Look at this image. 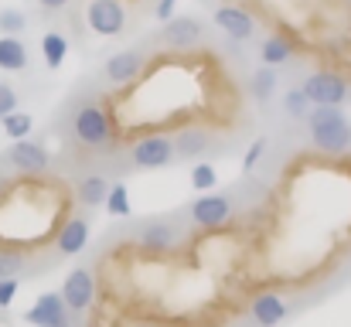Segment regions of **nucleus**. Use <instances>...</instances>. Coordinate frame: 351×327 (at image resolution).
Masks as SVG:
<instances>
[{
	"instance_id": "16",
	"label": "nucleus",
	"mask_w": 351,
	"mask_h": 327,
	"mask_svg": "<svg viewBox=\"0 0 351 327\" xmlns=\"http://www.w3.org/2000/svg\"><path fill=\"white\" fill-rule=\"evenodd\" d=\"M208 143H212L208 130H198V126L181 130V133L174 136V157H181V160H195V157H202V154L208 150Z\"/></svg>"
},
{
	"instance_id": "33",
	"label": "nucleus",
	"mask_w": 351,
	"mask_h": 327,
	"mask_svg": "<svg viewBox=\"0 0 351 327\" xmlns=\"http://www.w3.org/2000/svg\"><path fill=\"white\" fill-rule=\"evenodd\" d=\"M3 188H7V178H3V171H0V195H3Z\"/></svg>"
},
{
	"instance_id": "20",
	"label": "nucleus",
	"mask_w": 351,
	"mask_h": 327,
	"mask_svg": "<svg viewBox=\"0 0 351 327\" xmlns=\"http://www.w3.org/2000/svg\"><path fill=\"white\" fill-rule=\"evenodd\" d=\"M41 55H45V65L55 72L65 65V55H69V38L58 34V31H45L41 34Z\"/></svg>"
},
{
	"instance_id": "28",
	"label": "nucleus",
	"mask_w": 351,
	"mask_h": 327,
	"mask_svg": "<svg viewBox=\"0 0 351 327\" xmlns=\"http://www.w3.org/2000/svg\"><path fill=\"white\" fill-rule=\"evenodd\" d=\"M283 109H287V116H293V119H304V116L311 112V103H307V96H304L300 89H290V93L283 96Z\"/></svg>"
},
{
	"instance_id": "30",
	"label": "nucleus",
	"mask_w": 351,
	"mask_h": 327,
	"mask_svg": "<svg viewBox=\"0 0 351 327\" xmlns=\"http://www.w3.org/2000/svg\"><path fill=\"white\" fill-rule=\"evenodd\" d=\"M14 297H17V276H3L0 280V307H10Z\"/></svg>"
},
{
	"instance_id": "19",
	"label": "nucleus",
	"mask_w": 351,
	"mask_h": 327,
	"mask_svg": "<svg viewBox=\"0 0 351 327\" xmlns=\"http://www.w3.org/2000/svg\"><path fill=\"white\" fill-rule=\"evenodd\" d=\"M106 191H110V181H106L103 174H89V178L79 181L75 202H79L82 208H99V205L106 202Z\"/></svg>"
},
{
	"instance_id": "4",
	"label": "nucleus",
	"mask_w": 351,
	"mask_h": 327,
	"mask_svg": "<svg viewBox=\"0 0 351 327\" xmlns=\"http://www.w3.org/2000/svg\"><path fill=\"white\" fill-rule=\"evenodd\" d=\"M130 160L140 171H160L174 164V140L167 133H147L130 147Z\"/></svg>"
},
{
	"instance_id": "8",
	"label": "nucleus",
	"mask_w": 351,
	"mask_h": 327,
	"mask_svg": "<svg viewBox=\"0 0 351 327\" xmlns=\"http://www.w3.org/2000/svg\"><path fill=\"white\" fill-rule=\"evenodd\" d=\"M188 215L191 221L198 225V228H222L229 218L235 215V205L229 195H198L195 202H191V208H188Z\"/></svg>"
},
{
	"instance_id": "29",
	"label": "nucleus",
	"mask_w": 351,
	"mask_h": 327,
	"mask_svg": "<svg viewBox=\"0 0 351 327\" xmlns=\"http://www.w3.org/2000/svg\"><path fill=\"white\" fill-rule=\"evenodd\" d=\"M14 109H17V93H14V86L0 82V119H3L7 112H14Z\"/></svg>"
},
{
	"instance_id": "22",
	"label": "nucleus",
	"mask_w": 351,
	"mask_h": 327,
	"mask_svg": "<svg viewBox=\"0 0 351 327\" xmlns=\"http://www.w3.org/2000/svg\"><path fill=\"white\" fill-rule=\"evenodd\" d=\"M103 205H106V212H110V215L113 218H130V212H133V208H130V191H126V184H110V191H106V202H103Z\"/></svg>"
},
{
	"instance_id": "3",
	"label": "nucleus",
	"mask_w": 351,
	"mask_h": 327,
	"mask_svg": "<svg viewBox=\"0 0 351 327\" xmlns=\"http://www.w3.org/2000/svg\"><path fill=\"white\" fill-rule=\"evenodd\" d=\"M300 93L307 96L311 106H345V103L351 99V82L345 79V75L324 69V72L307 75L304 86H300Z\"/></svg>"
},
{
	"instance_id": "1",
	"label": "nucleus",
	"mask_w": 351,
	"mask_h": 327,
	"mask_svg": "<svg viewBox=\"0 0 351 327\" xmlns=\"http://www.w3.org/2000/svg\"><path fill=\"white\" fill-rule=\"evenodd\" d=\"M72 140L86 150H113L117 147V130H113V119H110V109L96 99L82 103L72 116Z\"/></svg>"
},
{
	"instance_id": "26",
	"label": "nucleus",
	"mask_w": 351,
	"mask_h": 327,
	"mask_svg": "<svg viewBox=\"0 0 351 327\" xmlns=\"http://www.w3.org/2000/svg\"><path fill=\"white\" fill-rule=\"evenodd\" d=\"M215 181H219V174H215L212 164H195V167H191V188H195V191H212Z\"/></svg>"
},
{
	"instance_id": "34",
	"label": "nucleus",
	"mask_w": 351,
	"mask_h": 327,
	"mask_svg": "<svg viewBox=\"0 0 351 327\" xmlns=\"http://www.w3.org/2000/svg\"><path fill=\"white\" fill-rule=\"evenodd\" d=\"M140 327H154V324H140Z\"/></svg>"
},
{
	"instance_id": "23",
	"label": "nucleus",
	"mask_w": 351,
	"mask_h": 327,
	"mask_svg": "<svg viewBox=\"0 0 351 327\" xmlns=\"http://www.w3.org/2000/svg\"><path fill=\"white\" fill-rule=\"evenodd\" d=\"M249 93H252V96H256L259 103H266V99H269V96L276 93V72L263 65V69H259V72H256V75L249 79Z\"/></svg>"
},
{
	"instance_id": "2",
	"label": "nucleus",
	"mask_w": 351,
	"mask_h": 327,
	"mask_svg": "<svg viewBox=\"0 0 351 327\" xmlns=\"http://www.w3.org/2000/svg\"><path fill=\"white\" fill-rule=\"evenodd\" d=\"M304 119H307L311 140L321 154H345L351 147V123L338 106H311Z\"/></svg>"
},
{
	"instance_id": "15",
	"label": "nucleus",
	"mask_w": 351,
	"mask_h": 327,
	"mask_svg": "<svg viewBox=\"0 0 351 327\" xmlns=\"http://www.w3.org/2000/svg\"><path fill=\"white\" fill-rule=\"evenodd\" d=\"M249 317L256 327H276L287 317V300L280 293H256L249 304Z\"/></svg>"
},
{
	"instance_id": "17",
	"label": "nucleus",
	"mask_w": 351,
	"mask_h": 327,
	"mask_svg": "<svg viewBox=\"0 0 351 327\" xmlns=\"http://www.w3.org/2000/svg\"><path fill=\"white\" fill-rule=\"evenodd\" d=\"M27 62H31L27 45H24L21 38L0 34V72H24Z\"/></svg>"
},
{
	"instance_id": "21",
	"label": "nucleus",
	"mask_w": 351,
	"mask_h": 327,
	"mask_svg": "<svg viewBox=\"0 0 351 327\" xmlns=\"http://www.w3.org/2000/svg\"><path fill=\"white\" fill-rule=\"evenodd\" d=\"M0 126H3V136H10V140H24V136H31L34 119H31L27 112L14 109V112H7V116L0 119Z\"/></svg>"
},
{
	"instance_id": "31",
	"label": "nucleus",
	"mask_w": 351,
	"mask_h": 327,
	"mask_svg": "<svg viewBox=\"0 0 351 327\" xmlns=\"http://www.w3.org/2000/svg\"><path fill=\"white\" fill-rule=\"evenodd\" d=\"M174 10H178V0H160V3L154 7V17H157V21H171Z\"/></svg>"
},
{
	"instance_id": "24",
	"label": "nucleus",
	"mask_w": 351,
	"mask_h": 327,
	"mask_svg": "<svg viewBox=\"0 0 351 327\" xmlns=\"http://www.w3.org/2000/svg\"><path fill=\"white\" fill-rule=\"evenodd\" d=\"M27 27V14L17 10V7H7L0 10V34H10V38H21Z\"/></svg>"
},
{
	"instance_id": "14",
	"label": "nucleus",
	"mask_w": 351,
	"mask_h": 327,
	"mask_svg": "<svg viewBox=\"0 0 351 327\" xmlns=\"http://www.w3.org/2000/svg\"><path fill=\"white\" fill-rule=\"evenodd\" d=\"M215 27H222L232 41H249L256 34V17L239 3H222L215 10Z\"/></svg>"
},
{
	"instance_id": "9",
	"label": "nucleus",
	"mask_w": 351,
	"mask_h": 327,
	"mask_svg": "<svg viewBox=\"0 0 351 327\" xmlns=\"http://www.w3.org/2000/svg\"><path fill=\"white\" fill-rule=\"evenodd\" d=\"M143 69H147L143 51H136V48H123V51H117V55H110V58H106L103 75H106V82H110V86L126 89V86H133V82L143 75Z\"/></svg>"
},
{
	"instance_id": "32",
	"label": "nucleus",
	"mask_w": 351,
	"mask_h": 327,
	"mask_svg": "<svg viewBox=\"0 0 351 327\" xmlns=\"http://www.w3.org/2000/svg\"><path fill=\"white\" fill-rule=\"evenodd\" d=\"M72 0H38V7L41 10H62V7H69Z\"/></svg>"
},
{
	"instance_id": "27",
	"label": "nucleus",
	"mask_w": 351,
	"mask_h": 327,
	"mask_svg": "<svg viewBox=\"0 0 351 327\" xmlns=\"http://www.w3.org/2000/svg\"><path fill=\"white\" fill-rule=\"evenodd\" d=\"M266 150H269V140H266V136H256V140H252V147H249V150H245V157H242V171H245V174H252V171L259 167V160L266 157Z\"/></svg>"
},
{
	"instance_id": "5",
	"label": "nucleus",
	"mask_w": 351,
	"mask_h": 327,
	"mask_svg": "<svg viewBox=\"0 0 351 327\" xmlns=\"http://www.w3.org/2000/svg\"><path fill=\"white\" fill-rule=\"evenodd\" d=\"M86 24L99 38H117L126 31L130 14H126L123 0H89L86 3Z\"/></svg>"
},
{
	"instance_id": "13",
	"label": "nucleus",
	"mask_w": 351,
	"mask_h": 327,
	"mask_svg": "<svg viewBox=\"0 0 351 327\" xmlns=\"http://www.w3.org/2000/svg\"><path fill=\"white\" fill-rule=\"evenodd\" d=\"M160 41L167 45V48H174V51H188V48H195L198 41H202V24L195 21V17H188V14H174L171 21H164V27H160Z\"/></svg>"
},
{
	"instance_id": "12",
	"label": "nucleus",
	"mask_w": 351,
	"mask_h": 327,
	"mask_svg": "<svg viewBox=\"0 0 351 327\" xmlns=\"http://www.w3.org/2000/svg\"><path fill=\"white\" fill-rule=\"evenodd\" d=\"M24 321L31 327H72V314H69V307L62 304L58 293H41V297L27 307Z\"/></svg>"
},
{
	"instance_id": "11",
	"label": "nucleus",
	"mask_w": 351,
	"mask_h": 327,
	"mask_svg": "<svg viewBox=\"0 0 351 327\" xmlns=\"http://www.w3.org/2000/svg\"><path fill=\"white\" fill-rule=\"evenodd\" d=\"M178 239H181L178 228L171 221H164V218H150V221H143L136 228V245L143 252H154V256H164V252L178 249Z\"/></svg>"
},
{
	"instance_id": "25",
	"label": "nucleus",
	"mask_w": 351,
	"mask_h": 327,
	"mask_svg": "<svg viewBox=\"0 0 351 327\" xmlns=\"http://www.w3.org/2000/svg\"><path fill=\"white\" fill-rule=\"evenodd\" d=\"M24 263H27V259H24L21 249H3V245H0V280L24 273Z\"/></svg>"
},
{
	"instance_id": "6",
	"label": "nucleus",
	"mask_w": 351,
	"mask_h": 327,
	"mask_svg": "<svg viewBox=\"0 0 351 327\" xmlns=\"http://www.w3.org/2000/svg\"><path fill=\"white\" fill-rule=\"evenodd\" d=\"M58 297H62V304L69 307L72 317L86 314V311L93 307V300H96V276H93V269H86V266L72 269V273L65 276Z\"/></svg>"
},
{
	"instance_id": "7",
	"label": "nucleus",
	"mask_w": 351,
	"mask_h": 327,
	"mask_svg": "<svg viewBox=\"0 0 351 327\" xmlns=\"http://www.w3.org/2000/svg\"><path fill=\"white\" fill-rule=\"evenodd\" d=\"M7 164H10L17 174L38 178V174H45V171L51 167V157H48L45 143L24 136V140H14V143H10V150H7Z\"/></svg>"
},
{
	"instance_id": "18",
	"label": "nucleus",
	"mask_w": 351,
	"mask_h": 327,
	"mask_svg": "<svg viewBox=\"0 0 351 327\" xmlns=\"http://www.w3.org/2000/svg\"><path fill=\"white\" fill-rule=\"evenodd\" d=\"M290 55H293V45H290V38H283V34H269V38L259 41V62H263L266 69L287 65Z\"/></svg>"
},
{
	"instance_id": "10",
	"label": "nucleus",
	"mask_w": 351,
	"mask_h": 327,
	"mask_svg": "<svg viewBox=\"0 0 351 327\" xmlns=\"http://www.w3.org/2000/svg\"><path fill=\"white\" fill-rule=\"evenodd\" d=\"M89 215L82 212H69L62 218L58 232H55V245H58V256H79L86 245H89Z\"/></svg>"
}]
</instances>
